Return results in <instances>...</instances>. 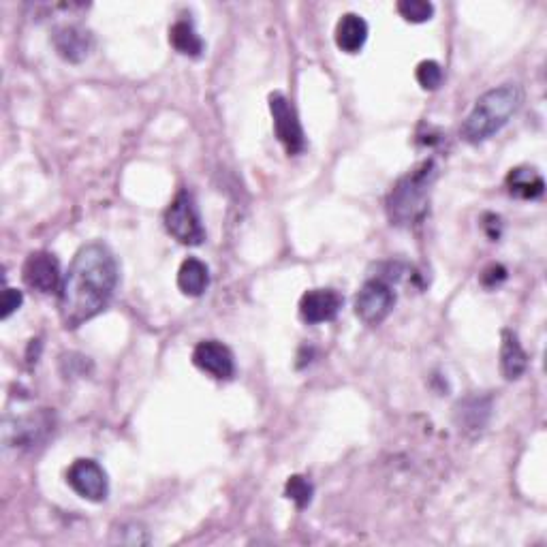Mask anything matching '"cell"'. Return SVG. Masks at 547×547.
Segmentation results:
<instances>
[{
  "label": "cell",
  "instance_id": "13",
  "mask_svg": "<svg viewBox=\"0 0 547 547\" xmlns=\"http://www.w3.org/2000/svg\"><path fill=\"white\" fill-rule=\"evenodd\" d=\"M492 415V400L486 396H468L456 406V424L462 432L477 434L488 426Z\"/></svg>",
  "mask_w": 547,
  "mask_h": 547
},
{
  "label": "cell",
  "instance_id": "17",
  "mask_svg": "<svg viewBox=\"0 0 547 547\" xmlns=\"http://www.w3.org/2000/svg\"><path fill=\"white\" fill-rule=\"evenodd\" d=\"M507 189L518 199H539L545 191V182L533 167H515L507 176Z\"/></svg>",
  "mask_w": 547,
  "mask_h": 547
},
{
  "label": "cell",
  "instance_id": "4",
  "mask_svg": "<svg viewBox=\"0 0 547 547\" xmlns=\"http://www.w3.org/2000/svg\"><path fill=\"white\" fill-rule=\"evenodd\" d=\"M165 229L171 238L184 246H199L206 240V229H203L199 208L189 191H180L176 199L169 203L165 212Z\"/></svg>",
  "mask_w": 547,
  "mask_h": 547
},
{
  "label": "cell",
  "instance_id": "23",
  "mask_svg": "<svg viewBox=\"0 0 547 547\" xmlns=\"http://www.w3.org/2000/svg\"><path fill=\"white\" fill-rule=\"evenodd\" d=\"M505 280H507V270L503 268V265H496V263L483 270V274H481V285L488 287V289L498 287L500 283H505Z\"/></svg>",
  "mask_w": 547,
  "mask_h": 547
},
{
  "label": "cell",
  "instance_id": "22",
  "mask_svg": "<svg viewBox=\"0 0 547 547\" xmlns=\"http://www.w3.org/2000/svg\"><path fill=\"white\" fill-rule=\"evenodd\" d=\"M24 302V295L18 289H5L3 293V310H0V317L9 319L15 310H18Z\"/></svg>",
  "mask_w": 547,
  "mask_h": 547
},
{
  "label": "cell",
  "instance_id": "9",
  "mask_svg": "<svg viewBox=\"0 0 547 547\" xmlns=\"http://www.w3.org/2000/svg\"><path fill=\"white\" fill-rule=\"evenodd\" d=\"M24 283L39 293H56L62 287V274H60V263L56 255L48 253V250H37V253H30L24 261L22 268Z\"/></svg>",
  "mask_w": 547,
  "mask_h": 547
},
{
  "label": "cell",
  "instance_id": "5",
  "mask_svg": "<svg viewBox=\"0 0 547 547\" xmlns=\"http://www.w3.org/2000/svg\"><path fill=\"white\" fill-rule=\"evenodd\" d=\"M54 432V413L48 409L5 421V445L13 449L39 447Z\"/></svg>",
  "mask_w": 547,
  "mask_h": 547
},
{
  "label": "cell",
  "instance_id": "16",
  "mask_svg": "<svg viewBox=\"0 0 547 547\" xmlns=\"http://www.w3.org/2000/svg\"><path fill=\"white\" fill-rule=\"evenodd\" d=\"M210 285V270L208 265L189 257L186 261H182L180 270H178V287L184 295H191V298H199V295L206 293Z\"/></svg>",
  "mask_w": 547,
  "mask_h": 547
},
{
  "label": "cell",
  "instance_id": "1",
  "mask_svg": "<svg viewBox=\"0 0 547 547\" xmlns=\"http://www.w3.org/2000/svg\"><path fill=\"white\" fill-rule=\"evenodd\" d=\"M118 278V261L105 244L92 242L77 250L58 291L62 325L67 330H77L86 321L99 317L114 298Z\"/></svg>",
  "mask_w": 547,
  "mask_h": 547
},
{
  "label": "cell",
  "instance_id": "18",
  "mask_svg": "<svg viewBox=\"0 0 547 547\" xmlns=\"http://www.w3.org/2000/svg\"><path fill=\"white\" fill-rule=\"evenodd\" d=\"M169 43L178 54L191 58H199L203 54V48H206L195 26L186 20H180L169 28Z\"/></svg>",
  "mask_w": 547,
  "mask_h": 547
},
{
  "label": "cell",
  "instance_id": "2",
  "mask_svg": "<svg viewBox=\"0 0 547 547\" xmlns=\"http://www.w3.org/2000/svg\"><path fill=\"white\" fill-rule=\"evenodd\" d=\"M522 88L503 84L481 95L460 127V137L468 144H481L494 137L515 116L522 105Z\"/></svg>",
  "mask_w": 547,
  "mask_h": 547
},
{
  "label": "cell",
  "instance_id": "10",
  "mask_svg": "<svg viewBox=\"0 0 547 547\" xmlns=\"http://www.w3.org/2000/svg\"><path fill=\"white\" fill-rule=\"evenodd\" d=\"M193 364L218 381H229L236 374L233 353L218 340H201L193 351Z\"/></svg>",
  "mask_w": 547,
  "mask_h": 547
},
{
  "label": "cell",
  "instance_id": "11",
  "mask_svg": "<svg viewBox=\"0 0 547 547\" xmlns=\"http://www.w3.org/2000/svg\"><path fill=\"white\" fill-rule=\"evenodd\" d=\"M52 43L58 56L62 60L73 62V65L84 62L90 56V52L95 50V37H92L90 30L75 24L60 26L52 37Z\"/></svg>",
  "mask_w": 547,
  "mask_h": 547
},
{
  "label": "cell",
  "instance_id": "3",
  "mask_svg": "<svg viewBox=\"0 0 547 547\" xmlns=\"http://www.w3.org/2000/svg\"><path fill=\"white\" fill-rule=\"evenodd\" d=\"M436 176H439V167L434 159H428L396 182L387 195V216L392 225L411 227L424 218Z\"/></svg>",
  "mask_w": 547,
  "mask_h": 547
},
{
  "label": "cell",
  "instance_id": "15",
  "mask_svg": "<svg viewBox=\"0 0 547 547\" xmlns=\"http://www.w3.org/2000/svg\"><path fill=\"white\" fill-rule=\"evenodd\" d=\"M528 368V355L522 349L518 336L513 332H503V345H500V372L507 381H518Z\"/></svg>",
  "mask_w": 547,
  "mask_h": 547
},
{
  "label": "cell",
  "instance_id": "21",
  "mask_svg": "<svg viewBox=\"0 0 547 547\" xmlns=\"http://www.w3.org/2000/svg\"><path fill=\"white\" fill-rule=\"evenodd\" d=\"M415 77L424 90H436L443 84V67L436 60H424L417 65Z\"/></svg>",
  "mask_w": 547,
  "mask_h": 547
},
{
  "label": "cell",
  "instance_id": "12",
  "mask_svg": "<svg viewBox=\"0 0 547 547\" xmlns=\"http://www.w3.org/2000/svg\"><path fill=\"white\" fill-rule=\"evenodd\" d=\"M342 308L340 293L334 289H312L306 291L300 300V317L310 323H327L338 317Z\"/></svg>",
  "mask_w": 547,
  "mask_h": 547
},
{
  "label": "cell",
  "instance_id": "20",
  "mask_svg": "<svg viewBox=\"0 0 547 547\" xmlns=\"http://www.w3.org/2000/svg\"><path fill=\"white\" fill-rule=\"evenodd\" d=\"M312 494H315V488H312V483L306 477L293 475V477L287 479V483H285V496L289 500H293V503L298 505L300 509H304V507L310 505Z\"/></svg>",
  "mask_w": 547,
  "mask_h": 547
},
{
  "label": "cell",
  "instance_id": "6",
  "mask_svg": "<svg viewBox=\"0 0 547 547\" xmlns=\"http://www.w3.org/2000/svg\"><path fill=\"white\" fill-rule=\"evenodd\" d=\"M396 306V293L383 278H372L359 289L355 298V315L366 325H381Z\"/></svg>",
  "mask_w": 547,
  "mask_h": 547
},
{
  "label": "cell",
  "instance_id": "19",
  "mask_svg": "<svg viewBox=\"0 0 547 547\" xmlns=\"http://www.w3.org/2000/svg\"><path fill=\"white\" fill-rule=\"evenodd\" d=\"M398 13L406 22L411 24H424L432 20L434 15V5L426 3V0H400L398 3Z\"/></svg>",
  "mask_w": 547,
  "mask_h": 547
},
{
  "label": "cell",
  "instance_id": "8",
  "mask_svg": "<svg viewBox=\"0 0 547 547\" xmlns=\"http://www.w3.org/2000/svg\"><path fill=\"white\" fill-rule=\"evenodd\" d=\"M69 488L92 503H101L109 494V481L103 471V466L95 460H75L67 471Z\"/></svg>",
  "mask_w": 547,
  "mask_h": 547
},
{
  "label": "cell",
  "instance_id": "14",
  "mask_svg": "<svg viewBox=\"0 0 547 547\" xmlns=\"http://www.w3.org/2000/svg\"><path fill=\"white\" fill-rule=\"evenodd\" d=\"M336 45L345 54H357L368 41V24L357 13H345L336 24Z\"/></svg>",
  "mask_w": 547,
  "mask_h": 547
},
{
  "label": "cell",
  "instance_id": "7",
  "mask_svg": "<svg viewBox=\"0 0 547 547\" xmlns=\"http://www.w3.org/2000/svg\"><path fill=\"white\" fill-rule=\"evenodd\" d=\"M270 114L274 120V131H276L278 142L283 144L287 154L295 156L304 152L306 137H304L302 122L298 114H295L291 101L283 95V92H272L270 95Z\"/></svg>",
  "mask_w": 547,
  "mask_h": 547
}]
</instances>
